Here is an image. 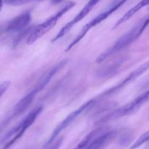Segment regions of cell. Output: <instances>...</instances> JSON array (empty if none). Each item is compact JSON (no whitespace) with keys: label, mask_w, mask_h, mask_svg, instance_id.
<instances>
[{"label":"cell","mask_w":149,"mask_h":149,"mask_svg":"<svg viewBox=\"0 0 149 149\" xmlns=\"http://www.w3.org/2000/svg\"><path fill=\"white\" fill-rule=\"evenodd\" d=\"M10 85V81H5L1 84V87H0V95L1 97H2L3 95L6 93L7 90H8L9 87Z\"/></svg>","instance_id":"e0dca14e"},{"label":"cell","mask_w":149,"mask_h":149,"mask_svg":"<svg viewBox=\"0 0 149 149\" xmlns=\"http://www.w3.org/2000/svg\"><path fill=\"white\" fill-rule=\"evenodd\" d=\"M148 25L149 17L141 20L136 26H135L132 29H131L129 31H127L125 34L122 35L111 47L106 49V51H104L103 53L100 54L97 57V59H96V62L97 63H100L103 61H104L105 60L109 58L110 56L114 55L115 53L119 52L120 50L129 46L130 44L135 42L142 34L143 32L145 31V29H146V27Z\"/></svg>","instance_id":"6da1fadb"},{"label":"cell","mask_w":149,"mask_h":149,"mask_svg":"<svg viewBox=\"0 0 149 149\" xmlns=\"http://www.w3.org/2000/svg\"><path fill=\"white\" fill-rule=\"evenodd\" d=\"M45 0H4L6 4L13 6H20L33 2H40Z\"/></svg>","instance_id":"2e32d148"},{"label":"cell","mask_w":149,"mask_h":149,"mask_svg":"<svg viewBox=\"0 0 149 149\" xmlns=\"http://www.w3.org/2000/svg\"><path fill=\"white\" fill-rule=\"evenodd\" d=\"M42 109H43L42 106H38L35 108L24 118L23 121H21V122L7 132L1 138V143L2 145L1 149H9L16 141H18L23 136L25 132L36 121L41 112L42 111Z\"/></svg>","instance_id":"7a4b0ae2"},{"label":"cell","mask_w":149,"mask_h":149,"mask_svg":"<svg viewBox=\"0 0 149 149\" xmlns=\"http://www.w3.org/2000/svg\"><path fill=\"white\" fill-rule=\"evenodd\" d=\"M149 141V130L146 132L145 133L143 134L141 136L138 138V139L131 146L130 149H136L139 148L142 145H143L146 143L148 142Z\"/></svg>","instance_id":"9a60e30c"},{"label":"cell","mask_w":149,"mask_h":149,"mask_svg":"<svg viewBox=\"0 0 149 149\" xmlns=\"http://www.w3.org/2000/svg\"><path fill=\"white\" fill-rule=\"evenodd\" d=\"M36 95H35L34 93L32 91H31L30 93H28L26 95H25L24 97H22L19 102H17V104L14 106L13 109H12L11 112H10V114L7 116V117L6 118L5 121L2 122L1 124V126H2L4 124H8L13 119H15L16 117L20 116L21 113H23L30 106V105L31 104L32 102H33V99L36 97Z\"/></svg>","instance_id":"30bf717a"},{"label":"cell","mask_w":149,"mask_h":149,"mask_svg":"<svg viewBox=\"0 0 149 149\" xmlns=\"http://www.w3.org/2000/svg\"><path fill=\"white\" fill-rule=\"evenodd\" d=\"M149 100V90L144 92L142 94L138 95L135 97L133 100L130 101V103H127L125 106L116 109L113 111L111 112L110 113L107 114L106 116H103L97 122V125H101L105 123L111 122V121L116 120V119H120L124 116H129L132 113L138 111L143 105Z\"/></svg>","instance_id":"277c9868"},{"label":"cell","mask_w":149,"mask_h":149,"mask_svg":"<svg viewBox=\"0 0 149 149\" xmlns=\"http://www.w3.org/2000/svg\"><path fill=\"white\" fill-rule=\"evenodd\" d=\"M76 5L75 1H69L67 3H65V5L58 12H57L55 14L53 15L50 16L49 18L45 20V21L42 22V23L36 26V27L33 28V31L31 33H30L29 36H28L27 39H26V44L29 45H32L38 39L42 37L43 35H45L47 32L49 31L51 29L55 26L58 20L65 13H66L68 10L72 9L74 6Z\"/></svg>","instance_id":"3957f363"},{"label":"cell","mask_w":149,"mask_h":149,"mask_svg":"<svg viewBox=\"0 0 149 149\" xmlns=\"http://www.w3.org/2000/svg\"><path fill=\"white\" fill-rule=\"evenodd\" d=\"M66 63V61H62L61 62L58 63L57 65H55V66L52 67L50 69L48 70L45 73V74L42 75V77L39 79V80L38 81V82L36 83V85L34 86L33 90H31L34 94L37 95L39 92L42 91L44 88L47 86V84L49 82V81L51 80V79L57 74L59 71H61L63 68V67L65 65Z\"/></svg>","instance_id":"8fae6325"},{"label":"cell","mask_w":149,"mask_h":149,"mask_svg":"<svg viewBox=\"0 0 149 149\" xmlns=\"http://www.w3.org/2000/svg\"><path fill=\"white\" fill-rule=\"evenodd\" d=\"M127 1V0H115L112 2V4L106 9V10H104L103 12H102L101 13H100L99 15H97V16L94 17L93 20H90L89 23H87L84 27L81 29V30L79 32V33L77 34V36H76L74 39V40L71 42V44H69L68 46V47L66 48L65 51L68 52L70 49H72L74 46L77 45L83 38L84 37L86 34L87 33V32L92 29V28L95 27L97 25H98L99 23H101L102 21H103L104 20H106V18L109 17L111 15H112V13H114L116 10H117L119 7L122 5H123L125 2Z\"/></svg>","instance_id":"5b68a950"},{"label":"cell","mask_w":149,"mask_h":149,"mask_svg":"<svg viewBox=\"0 0 149 149\" xmlns=\"http://www.w3.org/2000/svg\"><path fill=\"white\" fill-rule=\"evenodd\" d=\"M96 101H97V100H96L95 98L90 100L89 101L86 102L85 103H84L82 106H80V107L79 108V109H77V110H75L74 111H73L72 113L68 114V116L65 117V119H63V120L62 122H61V123H60L56 127H55V129L54 130L52 135H51L50 138H49L48 141L47 142L46 146H49L50 145L51 143H52V142L55 141V138L58 136V135H59V134L61 133L63 130H65L68 125H71V124L72 123V122H74L77 118H78L79 116L83 113V112L87 111L88 109H90L91 106H93V105L96 103Z\"/></svg>","instance_id":"8992f818"},{"label":"cell","mask_w":149,"mask_h":149,"mask_svg":"<svg viewBox=\"0 0 149 149\" xmlns=\"http://www.w3.org/2000/svg\"><path fill=\"white\" fill-rule=\"evenodd\" d=\"M31 18V12L30 10L24 12L7 22L2 31H4L5 33H19L28 28Z\"/></svg>","instance_id":"9c48e42d"},{"label":"cell","mask_w":149,"mask_h":149,"mask_svg":"<svg viewBox=\"0 0 149 149\" xmlns=\"http://www.w3.org/2000/svg\"><path fill=\"white\" fill-rule=\"evenodd\" d=\"M148 70H149V61H146V62L143 63L141 65H140L138 68H137L136 69H135L133 71H132V72H131L125 79L122 80L121 82H119V84H116V86H113V87H111V88H110L109 90H106V92H104V93H103L102 94H100V95L98 96V98L96 99L98 100V99L103 98V97H107V96L115 94V93H116L117 92H119V90H122V88H124L126 85H127V84H130L131 82L135 81L136 79H138V77H141L142 74H143L144 73L146 72Z\"/></svg>","instance_id":"52a82bcc"},{"label":"cell","mask_w":149,"mask_h":149,"mask_svg":"<svg viewBox=\"0 0 149 149\" xmlns=\"http://www.w3.org/2000/svg\"><path fill=\"white\" fill-rule=\"evenodd\" d=\"M115 135H116L115 131L107 129L94 141L87 144L84 148L81 149H103L114 138Z\"/></svg>","instance_id":"7c38bea8"},{"label":"cell","mask_w":149,"mask_h":149,"mask_svg":"<svg viewBox=\"0 0 149 149\" xmlns=\"http://www.w3.org/2000/svg\"><path fill=\"white\" fill-rule=\"evenodd\" d=\"M122 63H113L111 65H106L103 68H100L97 71V75L100 77H111V75L116 74L119 70V67Z\"/></svg>","instance_id":"5bb4252c"},{"label":"cell","mask_w":149,"mask_h":149,"mask_svg":"<svg viewBox=\"0 0 149 149\" xmlns=\"http://www.w3.org/2000/svg\"><path fill=\"white\" fill-rule=\"evenodd\" d=\"M100 1V0H90V1L84 5V7L80 10L79 13L74 17V19H72L71 21L68 22L67 24H65V26L61 29V31L57 33L56 36L52 39V42H56L57 40H58V39H60L61 38H62L63 36H65V35L73 27H74V26H75L77 23H78L79 22L81 21L82 19L84 18V17L89 14V13L91 11L92 9H93Z\"/></svg>","instance_id":"ba28073f"},{"label":"cell","mask_w":149,"mask_h":149,"mask_svg":"<svg viewBox=\"0 0 149 149\" xmlns=\"http://www.w3.org/2000/svg\"><path fill=\"white\" fill-rule=\"evenodd\" d=\"M63 1L64 0H51V3H52V4H58Z\"/></svg>","instance_id":"d6986e66"},{"label":"cell","mask_w":149,"mask_h":149,"mask_svg":"<svg viewBox=\"0 0 149 149\" xmlns=\"http://www.w3.org/2000/svg\"><path fill=\"white\" fill-rule=\"evenodd\" d=\"M149 5V0H141L140 1L138 4H135L134 7H132L130 10H128L119 20L116 23V24L113 26V29H116V27H118L119 26H120L121 24H122L123 23L126 22L127 20H128L129 19H130L132 16L135 14H136L138 11L141 10L143 7H146V6Z\"/></svg>","instance_id":"4fadbf2b"},{"label":"cell","mask_w":149,"mask_h":149,"mask_svg":"<svg viewBox=\"0 0 149 149\" xmlns=\"http://www.w3.org/2000/svg\"><path fill=\"white\" fill-rule=\"evenodd\" d=\"M62 142H63L62 138H59V139L57 140V141L54 143L53 145H52L49 149H59L60 147H61V144H62Z\"/></svg>","instance_id":"ac0fdd59"}]
</instances>
